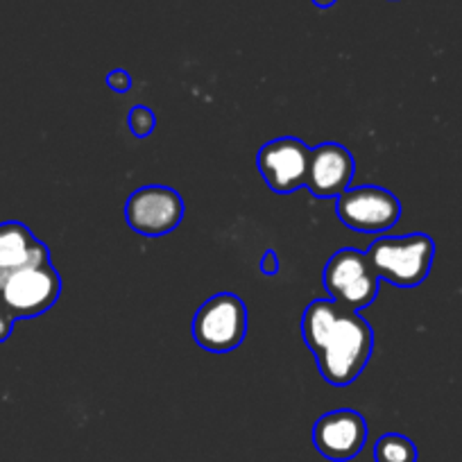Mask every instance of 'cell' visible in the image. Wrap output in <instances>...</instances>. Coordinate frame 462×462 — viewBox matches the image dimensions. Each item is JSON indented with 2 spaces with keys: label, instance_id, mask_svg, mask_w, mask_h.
Wrapping results in <instances>:
<instances>
[{
  "label": "cell",
  "instance_id": "obj_5",
  "mask_svg": "<svg viewBox=\"0 0 462 462\" xmlns=\"http://www.w3.org/2000/svg\"><path fill=\"white\" fill-rule=\"evenodd\" d=\"M379 283L381 279L367 259V252H358L354 247L336 252L324 268V286L331 300L358 313L376 300Z\"/></svg>",
  "mask_w": 462,
  "mask_h": 462
},
{
  "label": "cell",
  "instance_id": "obj_2",
  "mask_svg": "<svg viewBox=\"0 0 462 462\" xmlns=\"http://www.w3.org/2000/svg\"><path fill=\"white\" fill-rule=\"evenodd\" d=\"M379 279L397 288H417L429 277L435 259V241L426 234L376 238L367 250Z\"/></svg>",
  "mask_w": 462,
  "mask_h": 462
},
{
  "label": "cell",
  "instance_id": "obj_11",
  "mask_svg": "<svg viewBox=\"0 0 462 462\" xmlns=\"http://www.w3.org/2000/svg\"><path fill=\"white\" fill-rule=\"evenodd\" d=\"M51 261V250L23 222H0V273Z\"/></svg>",
  "mask_w": 462,
  "mask_h": 462
},
{
  "label": "cell",
  "instance_id": "obj_9",
  "mask_svg": "<svg viewBox=\"0 0 462 462\" xmlns=\"http://www.w3.org/2000/svg\"><path fill=\"white\" fill-rule=\"evenodd\" d=\"M365 417L349 408L324 412L313 426L315 448L331 462H349L365 448Z\"/></svg>",
  "mask_w": 462,
  "mask_h": 462
},
{
  "label": "cell",
  "instance_id": "obj_10",
  "mask_svg": "<svg viewBox=\"0 0 462 462\" xmlns=\"http://www.w3.org/2000/svg\"><path fill=\"white\" fill-rule=\"evenodd\" d=\"M352 152L340 143H322L310 150L306 186L318 199H336L349 189L354 180Z\"/></svg>",
  "mask_w": 462,
  "mask_h": 462
},
{
  "label": "cell",
  "instance_id": "obj_13",
  "mask_svg": "<svg viewBox=\"0 0 462 462\" xmlns=\"http://www.w3.org/2000/svg\"><path fill=\"white\" fill-rule=\"evenodd\" d=\"M127 123H130V130L136 139H145V136L152 134L154 127H157V116H154V111L150 109V106L139 105L130 111Z\"/></svg>",
  "mask_w": 462,
  "mask_h": 462
},
{
  "label": "cell",
  "instance_id": "obj_6",
  "mask_svg": "<svg viewBox=\"0 0 462 462\" xmlns=\"http://www.w3.org/2000/svg\"><path fill=\"white\" fill-rule=\"evenodd\" d=\"M336 216L358 234H381L399 222L402 202L381 186H358L336 198Z\"/></svg>",
  "mask_w": 462,
  "mask_h": 462
},
{
  "label": "cell",
  "instance_id": "obj_8",
  "mask_svg": "<svg viewBox=\"0 0 462 462\" xmlns=\"http://www.w3.org/2000/svg\"><path fill=\"white\" fill-rule=\"evenodd\" d=\"M310 148L295 136H282L259 150L256 166L261 177L274 193H292L301 189L309 177Z\"/></svg>",
  "mask_w": 462,
  "mask_h": 462
},
{
  "label": "cell",
  "instance_id": "obj_15",
  "mask_svg": "<svg viewBox=\"0 0 462 462\" xmlns=\"http://www.w3.org/2000/svg\"><path fill=\"white\" fill-rule=\"evenodd\" d=\"M14 322H16V319L12 318V313L5 309L3 300H0V342H5L7 337L12 336V328H14Z\"/></svg>",
  "mask_w": 462,
  "mask_h": 462
},
{
  "label": "cell",
  "instance_id": "obj_7",
  "mask_svg": "<svg viewBox=\"0 0 462 462\" xmlns=\"http://www.w3.org/2000/svg\"><path fill=\"white\" fill-rule=\"evenodd\" d=\"M125 220L141 236H166L184 220V199L168 186H143L127 199Z\"/></svg>",
  "mask_w": 462,
  "mask_h": 462
},
{
  "label": "cell",
  "instance_id": "obj_4",
  "mask_svg": "<svg viewBox=\"0 0 462 462\" xmlns=\"http://www.w3.org/2000/svg\"><path fill=\"white\" fill-rule=\"evenodd\" d=\"M247 309L234 292H217L204 301L193 318V337L202 349L225 354L243 345Z\"/></svg>",
  "mask_w": 462,
  "mask_h": 462
},
{
  "label": "cell",
  "instance_id": "obj_12",
  "mask_svg": "<svg viewBox=\"0 0 462 462\" xmlns=\"http://www.w3.org/2000/svg\"><path fill=\"white\" fill-rule=\"evenodd\" d=\"M374 462H417V447L402 433H385L374 444Z\"/></svg>",
  "mask_w": 462,
  "mask_h": 462
},
{
  "label": "cell",
  "instance_id": "obj_17",
  "mask_svg": "<svg viewBox=\"0 0 462 462\" xmlns=\"http://www.w3.org/2000/svg\"><path fill=\"white\" fill-rule=\"evenodd\" d=\"M337 0H313V5L319 7V10H328V7L336 5Z\"/></svg>",
  "mask_w": 462,
  "mask_h": 462
},
{
  "label": "cell",
  "instance_id": "obj_14",
  "mask_svg": "<svg viewBox=\"0 0 462 462\" xmlns=\"http://www.w3.org/2000/svg\"><path fill=\"white\" fill-rule=\"evenodd\" d=\"M106 84H109L111 91L127 93L132 88V75L127 73V70H123V69L111 70V73L106 75Z\"/></svg>",
  "mask_w": 462,
  "mask_h": 462
},
{
  "label": "cell",
  "instance_id": "obj_3",
  "mask_svg": "<svg viewBox=\"0 0 462 462\" xmlns=\"http://www.w3.org/2000/svg\"><path fill=\"white\" fill-rule=\"evenodd\" d=\"M60 295L61 277L52 261L0 273V300L14 319L46 313L57 304Z\"/></svg>",
  "mask_w": 462,
  "mask_h": 462
},
{
  "label": "cell",
  "instance_id": "obj_1",
  "mask_svg": "<svg viewBox=\"0 0 462 462\" xmlns=\"http://www.w3.org/2000/svg\"><path fill=\"white\" fill-rule=\"evenodd\" d=\"M301 336L319 374L331 385H349L363 374L374 349V331L358 310L336 300H313L301 315Z\"/></svg>",
  "mask_w": 462,
  "mask_h": 462
},
{
  "label": "cell",
  "instance_id": "obj_16",
  "mask_svg": "<svg viewBox=\"0 0 462 462\" xmlns=\"http://www.w3.org/2000/svg\"><path fill=\"white\" fill-rule=\"evenodd\" d=\"M261 273L273 277V274L279 273V259H277V252L268 250L263 256H261Z\"/></svg>",
  "mask_w": 462,
  "mask_h": 462
}]
</instances>
